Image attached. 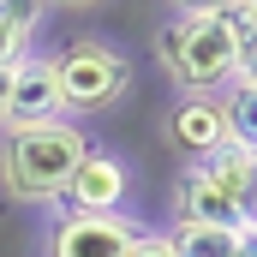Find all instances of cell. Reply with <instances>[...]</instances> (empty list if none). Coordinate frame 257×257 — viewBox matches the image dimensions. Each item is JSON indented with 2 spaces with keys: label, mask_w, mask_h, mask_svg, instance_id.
Instances as JSON below:
<instances>
[{
  "label": "cell",
  "mask_w": 257,
  "mask_h": 257,
  "mask_svg": "<svg viewBox=\"0 0 257 257\" xmlns=\"http://www.w3.org/2000/svg\"><path fill=\"white\" fill-rule=\"evenodd\" d=\"M90 156V138L72 120H48V126H12L0 144V186L18 203H60L66 180L78 174V162Z\"/></svg>",
  "instance_id": "1"
},
{
  "label": "cell",
  "mask_w": 257,
  "mask_h": 257,
  "mask_svg": "<svg viewBox=\"0 0 257 257\" xmlns=\"http://www.w3.org/2000/svg\"><path fill=\"white\" fill-rule=\"evenodd\" d=\"M156 60H162V72H168L186 96H221V90L233 84L239 54H233L227 30H221V18H215V6H186L180 18L162 24Z\"/></svg>",
  "instance_id": "2"
},
{
  "label": "cell",
  "mask_w": 257,
  "mask_h": 257,
  "mask_svg": "<svg viewBox=\"0 0 257 257\" xmlns=\"http://www.w3.org/2000/svg\"><path fill=\"white\" fill-rule=\"evenodd\" d=\"M48 66H54L66 114H102L132 90V60L102 36H72L60 54H48Z\"/></svg>",
  "instance_id": "3"
},
{
  "label": "cell",
  "mask_w": 257,
  "mask_h": 257,
  "mask_svg": "<svg viewBox=\"0 0 257 257\" xmlns=\"http://www.w3.org/2000/svg\"><path fill=\"white\" fill-rule=\"evenodd\" d=\"M138 233L144 227L126 209H114V215H72L66 209L48 233V257H126Z\"/></svg>",
  "instance_id": "4"
},
{
  "label": "cell",
  "mask_w": 257,
  "mask_h": 257,
  "mask_svg": "<svg viewBox=\"0 0 257 257\" xmlns=\"http://www.w3.org/2000/svg\"><path fill=\"white\" fill-rule=\"evenodd\" d=\"M120 197H126V168H120V156L90 150V156L78 162V174L66 180V197H60V203L72 209V215H114Z\"/></svg>",
  "instance_id": "5"
},
{
  "label": "cell",
  "mask_w": 257,
  "mask_h": 257,
  "mask_svg": "<svg viewBox=\"0 0 257 257\" xmlns=\"http://www.w3.org/2000/svg\"><path fill=\"white\" fill-rule=\"evenodd\" d=\"M60 84H54V66L48 54H24L12 66V102H6V120L12 126H48L60 120Z\"/></svg>",
  "instance_id": "6"
},
{
  "label": "cell",
  "mask_w": 257,
  "mask_h": 257,
  "mask_svg": "<svg viewBox=\"0 0 257 257\" xmlns=\"http://www.w3.org/2000/svg\"><path fill=\"white\" fill-rule=\"evenodd\" d=\"M174 221H192V227H227V233H239L251 215H245V209H239V203H233V197H227V192H221V186H215V180L192 162V168L180 174V186H174Z\"/></svg>",
  "instance_id": "7"
},
{
  "label": "cell",
  "mask_w": 257,
  "mask_h": 257,
  "mask_svg": "<svg viewBox=\"0 0 257 257\" xmlns=\"http://www.w3.org/2000/svg\"><path fill=\"white\" fill-rule=\"evenodd\" d=\"M168 144L192 162H209L215 150H227V120H221V102L215 96H180L174 114H168Z\"/></svg>",
  "instance_id": "8"
},
{
  "label": "cell",
  "mask_w": 257,
  "mask_h": 257,
  "mask_svg": "<svg viewBox=\"0 0 257 257\" xmlns=\"http://www.w3.org/2000/svg\"><path fill=\"white\" fill-rule=\"evenodd\" d=\"M221 192L233 197L245 215H257V156H245V150H215L209 162H197Z\"/></svg>",
  "instance_id": "9"
},
{
  "label": "cell",
  "mask_w": 257,
  "mask_h": 257,
  "mask_svg": "<svg viewBox=\"0 0 257 257\" xmlns=\"http://www.w3.org/2000/svg\"><path fill=\"white\" fill-rule=\"evenodd\" d=\"M215 102H221V120H227V150L257 156V84H227Z\"/></svg>",
  "instance_id": "10"
},
{
  "label": "cell",
  "mask_w": 257,
  "mask_h": 257,
  "mask_svg": "<svg viewBox=\"0 0 257 257\" xmlns=\"http://www.w3.org/2000/svg\"><path fill=\"white\" fill-rule=\"evenodd\" d=\"M168 245H174V257H239V233L174 221V227H168Z\"/></svg>",
  "instance_id": "11"
},
{
  "label": "cell",
  "mask_w": 257,
  "mask_h": 257,
  "mask_svg": "<svg viewBox=\"0 0 257 257\" xmlns=\"http://www.w3.org/2000/svg\"><path fill=\"white\" fill-rule=\"evenodd\" d=\"M36 24H42V6H0V66H18L30 54Z\"/></svg>",
  "instance_id": "12"
},
{
  "label": "cell",
  "mask_w": 257,
  "mask_h": 257,
  "mask_svg": "<svg viewBox=\"0 0 257 257\" xmlns=\"http://www.w3.org/2000/svg\"><path fill=\"white\" fill-rule=\"evenodd\" d=\"M126 257H174V245H168V233H138Z\"/></svg>",
  "instance_id": "13"
},
{
  "label": "cell",
  "mask_w": 257,
  "mask_h": 257,
  "mask_svg": "<svg viewBox=\"0 0 257 257\" xmlns=\"http://www.w3.org/2000/svg\"><path fill=\"white\" fill-rule=\"evenodd\" d=\"M233 84H257V42L239 54V66H233Z\"/></svg>",
  "instance_id": "14"
},
{
  "label": "cell",
  "mask_w": 257,
  "mask_h": 257,
  "mask_svg": "<svg viewBox=\"0 0 257 257\" xmlns=\"http://www.w3.org/2000/svg\"><path fill=\"white\" fill-rule=\"evenodd\" d=\"M6 102H12V66H0V126H6Z\"/></svg>",
  "instance_id": "15"
},
{
  "label": "cell",
  "mask_w": 257,
  "mask_h": 257,
  "mask_svg": "<svg viewBox=\"0 0 257 257\" xmlns=\"http://www.w3.org/2000/svg\"><path fill=\"white\" fill-rule=\"evenodd\" d=\"M251 227H257V215H251Z\"/></svg>",
  "instance_id": "16"
}]
</instances>
